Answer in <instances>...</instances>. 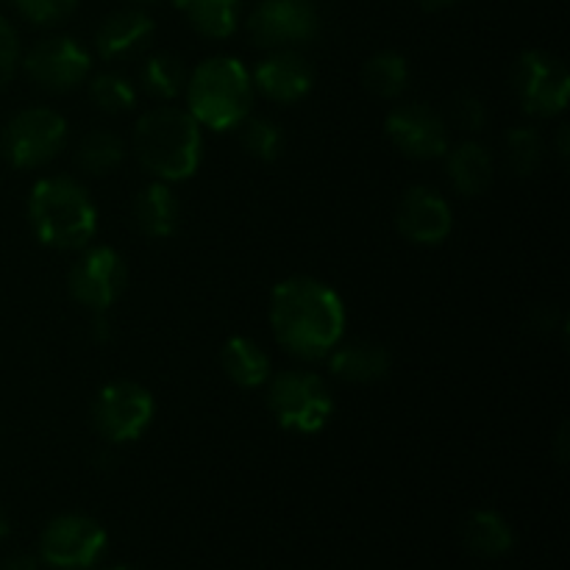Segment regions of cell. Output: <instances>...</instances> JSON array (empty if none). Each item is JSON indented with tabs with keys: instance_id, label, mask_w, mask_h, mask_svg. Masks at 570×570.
<instances>
[{
	"instance_id": "cell-1",
	"label": "cell",
	"mask_w": 570,
	"mask_h": 570,
	"mask_svg": "<svg viewBox=\"0 0 570 570\" xmlns=\"http://www.w3.org/2000/svg\"><path fill=\"white\" fill-rule=\"evenodd\" d=\"M271 326L289 354L321 360L343 343L345 306L340 295L317 278H284L271 295Z\"/></svg>"
},
{
	"instance_id": "cell-2",
	"label": "cell",
	"mask_w": 570,
	"mask_h": 570,
	"mask_svg": "<svg viewBox=\"0 0 570 570\" xmlns=\"http://www.w3.org/2000/svg\"><path fill=\"white\" fill-rule=\"evenodd\" d=\"M134 154L156 181L176 184L195 176L204 156L200 126L189 111L159 106L145 111L134 126Z\"/></svg>"
},
{
	"instance_id": "cell-3",
	"label": "cell",
	"mask_w": 570,
	"mask_h": 570,
	"mask_svg": "<svg viewBox=\"0 0 570 570\" xmlns=\"http://www.w3.org/2000/svg\"><path fill=\"white\" fill-rule=\"evenodd\" d=\"M28 220L39 243L56 250H81L98 232V209L78 181L42 178L28 195Z\"/></svg>"
},
{
	"instance_id": "cell-4",
	"label": "cell",
	"mask_w": 570,
	"mask_h": 570,
	"mask_svg": "<svg viewBox=\"0 0 570 570\" xmlns=\"http://www.w3.org/2000/svg\"><path fill=\"white\" fill-rule=\"evenodd\" d=\"M189 115L212 131L237 128L254 106V81L243 61L232 56H212L187 76Z\"/></svg>"
},
{
	"instance_id": "cell-5",
	"label": "cell",
	"mask_w": 570,
	"mask_h": 570,
	"mask_svg": "<svg viewBox=\"0 0 570 570\" xmlns=\"http://www.w3.org/2000/svg\"><path fill=\"white\" fill-rule=\"evenodd\" d=\"M267 406L284 429L298 434H315L332 421L334 399L328 384L317 373H278L267 390Z\"/></svg>"
},
{
	"instance_id": "cell-6",
	"label": "cell",
	"mask_w": 570,
	"mask_h": 570,
	"mask_svg": "<svg viewBox=\"0 0 570 570\" xmlns=\"http://www.w3.org/2000/svg\"><path fill=\"white\" fill-rule=\"evenodd\" d=\"M67 142V120L53 109L33 106L22 109L6 122L0 150L6 161L14 167H42L65 148Z\"/></svg>"
},
{
	"instance_id": "cell-7",
	"label": "cell",
	"mask_w": 570,
	"mask_h": 570,
	"mask_svg": "<svg viewBox=\"0 0 570 570\" xmlns=\"http://www.w3.org/2000/svg\"><path fill=\"white\" fill-rule=\"evenodd\" d=\"M512 92L523 111L534 117L562 115L570 95V76L557 56L527 50L512 65Z\"/></svg>"
},
{
	"instance_id": "cell-8",
	"label": "cell",
	"mask_w": 570,
	"mask_h": 570,
	"mask_svg": "<svg viewBox=\"0 0 570 570\" xmlns=\"http://www.w3.org/2000/svg\"><path fill=\"white\" fill-rule=\"evenodd\" d=\"M154 395L137 382H111L92 404V423L109 443H131L142 438L154 421Z\"/></svg>"
},
{
	"instance_id": "cell-9",
	"label": "cell",
	"mask_w": 570,
	"mask_h": 570,
	"mask_svg": "<svg viewBox=\"0 0 570 570\" xmlns=\"http://www.w3.org/2000/svg\"><path fill=\"white\" fill-rule=\"evenodd\" d=\"M106 551V529L89 515H59L39 538V557L50 568L87 570Z\"/></svg>"
},
{
	"instance_id": "cell-10",
	"label": "cell",
	"mask_w": 570,
	"mask_h": 570,
	"mask_svg": "<svg viewBox=\"0 0 570 570\" xmlns=\"http://www.w3.org/2000/svg\"><path fill=\"white\" fill-rule=\"evenodd\" d=\"M321 28L317 11L309 0H262L248 17V33L254 45L271 50H287L309 42Z\"/></svg>"
},
{
	"instance_id": "cell-11",
	"label": "cell",
	"mask_w": 570,
	"mask_h": 570,
	"mask_svg": "<svg viewBox=\"0 0 570 570\" xmlns=\"http://www.w3.org/2000/svg\"><path fill=\"white\" fill-rule=\"evenodd\" d=\"M128 282L126 262L111 248H89L72 262L67 273V289L78 304L104 312L122 295Z\"/></svg>"
},
{
	"instance_id": "cell-12",
	"label": "cell",
	"mask_w": 570,
	"mask_h": 570,
	"mask_svg": "<svg viewBox=\"0 0 570 570\" xmlns=\"http://www.w3.org/2000/svg\"><path fill=\"white\" fill-rule=\"evenodd\" d=\"M26 70L48 92H70L87 81L92 70L87 48L70 37H48L33 45L26 56Z\"/></svg>"
},
{
	"instance_id": "cell-13",
	"label": "cell",
	"mask_w": 570,
	"mask_h": 570,
	"mask_svg": "<svg viewBox=\"0 0 570 570\" xmlns=\"http://www.w3.org/2000/svg\"><path fill=\"white\" fill-rule=\"evenodd\" d=\"M390 142L410 159H438L449 150V128L443 117L426 104H404L384 120Z\"/></svg>"
},
{
	"instance_id": "cell-14",
	"label": "cell",
	"mask_w": 570,
	"mask_h": 570,
	"mask_svg": "<svg viewBox=\"0 0 570 570\" xmlns=\"http://www.w3.org/2000/svg\"><path fill=\"white\" fill-rule=\"evenodd\" d=\"M395 226L410 243L415 245H440L454 228L451 206L438 189L412 187L401 198L395 212Z\"/></svg>"
},
{
	"instance_id": "cell-15",
	"label": "cell",
	"mask_w": 570,
	"mask_h": 570,
	"mask_svg": "<svg viewBox=\"0 0 570 570\" xmlns=\"http://www.w3.org/2000/svg\"><path fill=\"white\" fill-rule=\"evenodd\" d=\"M250 81L265 98L276 100V104H295L309 95L312 83H315V70L304 56L287 48L259 61V67L250 72Z\"/></svg>"
},
{
	"instance_id": "cell-16",
	"label": "cell",
	"mask_w": 570,
	"mask_h": 570,
	"mask_svg": "<svg viewBox=\"0 0 570 570\" xmlns=\"http://www.w3.org/2000/svg\"><path fill=\"white\" fill-rule=\"evenodd\" d=\"M154 33V20L139 9H122L106 17L95 33V48L104 59H122L145 48Z\"/></svg>"
},
{
	"instance_id": "cell-17",
	"label": "cell",
	"mask_w": 570,
	"mask_h": 570,
	"mask_svg": "<svg viewBox=\"0 0 570 570\" xmlns=\"http://www.w3.org/2000/svg\"><path fill=\"white\" fill-rule=\"evenodd\" d=\"M131 215L145 237L167 239L176 234L178 223H181V204H178L170 184L154 181L139 189L131 204Z\"/></svg>"
},
{
	"instance_id": "cell-18",
	"label": "cell",
	"mask_w": 570,
	"mask_h": 570,
	"mask_svg": "<svg viewBox=\"0 0 570 570\" xmlns=\"http://www.w3.org/2000/svg\"><path fill=\"white\" fill-rule=\"evenodd\" d=\"M328 371L348 384L382 382L390 373V354L384 345L371 343V340H354L332 351Z\"/></svg>"
},
{
	"instance_id": "cell-19",
	"label": "cell",
	"mask_w": 570,
	"mask_h": 570,
	"mask_svg": "<svg viewBox=\"0 0 570 570\" xmlns=\"http://www.w3.org/2000/svg\"><path fill=\"white\" fill-rule=\"evenodd\" d=\"M445 170H449V178L456 193L465 195V198H473V195H482L490 187L495 165L493 156H490V150L484 145L462 142L449 150Z\"/></svg>"
},
{
	"instance_id": "cell-20",
	"label": "cell",
	"mask_w": 570,
	"mask_h": 570,
	"mask_svg": "<svg viewBox=\"0 0 570 570\" xmlns=\"http://www.w3.org/2000/svg\"><path fill=\"white\" fill-rule=\"evenodd\" d=\"M220 367L237 387L254 390L271 379V356L250 337H232L220 348Z\"/></svg>"
},
{
	"instance_id": "cell-21",
	"label": "cell",
	"mask_w": 570,
	"mask_h": 570,
	"mask_svg": "<svg viewBox=\"0 0 570 570\" xmlns=\"http://www.w3.org/2000/svg\"><path fill=\"white\" fill-rule=\"evenodd\" d=\"M462 543H465L471 554L495 560V557L510 554L515 538H512L510 523L499 512L476 510L468 515L465 527H462Z\"/></svg>"
},
{
	"instance_id": "cell-22",
	"label": "cell",
	"mask_w": 570,
	"mask_h": 570,
	"mask_svg": "<svg viewBox=\"0 0 570 570\" xmlns=\"http://www.w3.org/2000/svg\"><path fill=\"white\" fill-rule=\"evenodd\" d=\"M189 26L209 39H226L237 31L239 0H176Z\"/></svg>"
},
{
	"instance_id": "cell-23",
	"label": "cell",
	"mask_w": 570,
	"mask_h": 570,
	"mask_svg": "<svg viewBox=\"0 0 570 570\" xmlns=\"http://www.w3.org/2000/svg\"><path fill=\"white\" fill-rule=\"evenodd\" d=\"M142 89L156 100H173L187 87V67L170 53H156L139 70Z\"/></svg>"
},
{
	"instance_id": "cell-24",
	"label": "cell",
	"mask_w": 570,
	"mask_h": 570,
	"mask_svg": "<svg viewBox=\"0 0 570 570\" xmlns=\"http://www.w3.org/2000/svg\"><path fill=\"white\" fill-rule=\"evenodd\" d=\"M362 81L376 98H399L410 81V65L401 53L384 50L367 59V65L362 67Z\"/></svg>"
},
{
	"instance_id": "cell-25",
	"label": "cell",
	"mask_w": 570,
	"mask_h": 570,
	"mask_svg": "<svg viewBox=\"0 0 570 570\" xmlns=\"http://www.w3.org/2000/svg\"><path fill=\"white\" fill-rule=\"evenodd\" d=\"M126 156L122 139L111 131H89L87 137L78 142L76 161L81 170L92 173V176H104V173L115 170Z\"/></svg>"
},
{
	"instance_id": "cell-26",
	"label": "cell",
	"mask_w": 570,
	"mask_h": 570,
	"mask_svg": "<svg viewBox=\"0 0 570 570\" xmlns=\"http://www.w3.org/2000/svg\"><path fill=\"white\" fill-rule=\"evenodd\" d=\"M89 100L106 115H120L137 104V87L120 72H100L89 83Z\"/></svg>"
},
{
	"instance_id": "cell-27",
	"label": "cell",
	"mask_w": 570,
	"mask_h": 570,
	"mask_svg": "<svg viewBox=\"0 0 570 570\" xmlns=\"http://www.w3.org/2000/svg\"><path fill=\"white\" fill-rule=\"evenodd\" d=\"M237 128H239V145H243V150L248 156H254V159L259 161H276L278 156H282L284 137L273 120H265V117H254V120H248V117H245Z\"/></svg>"
},
{
	"instance_id": "cell-28",
	"label": "cell",
	"mask_w": 570,
	"mask_h": 570,
	"mask_svg": "<svg viewBox=\"0 0 570 570\" xmlns=\"http://www.w3.org/2000/svg\"><path fill=\"white\" fill-rule=\"evenodd\" d=\"M507 165L515 176H532L543 161V137L534 128H512L504 139Z\"/></svg>"
},
{
	"instance_id": "cell-29",
	"label": "cell",
	"mask_w": 570,
	"mask_h": 570,
	"mask_svg": "<svg viewBox=\"0 0 570 570\" xmlns=\"http://www.w3.org/2000/svg\"><path fill=\"white\" fill-rule=\"evenodd\" d=\"M20 9L22 17H28L37 26H56L65 17L72 14L78 0H11Z\"/></svg>"
},
{
	"instance_id": "cell-30",
	"label": "cell",
	"mask_w": 570,
	"mask_h": 570,
	"mask_svg": "<svg viewBox=\"0 0 570 570\" xmlns=\"http://www.w3.org/2000/svg\"><path fill=\"white\" fill-rule=\"evenodd\" d=\"M17 67H20V39H17L14 26L0 17V89L14 78Z\"/></svg>"
},
{
	"instance_id": "cell-31",
	"label": "cell",
	"mask_w": 570,
	"mask_h": 570,
	"mask_svg": "<svg viewBox=\"0 0 570 570\" xmlns=\"http://www.w3.org/2000/svg\"><path fill=\"white\" fill-rule=\"evenodd\" d=\"M451 117H454V122L462 131H479L484 120H488V111H484V104L476 95H460V98H454V106H451Z\"/></svg>"
},
{
	"instance_id": "cell-32",
	"label": "cell",
	"mask_w": 570,
	"mask_h": 570,
	"mask_svg": "<svg viewBox=\"0 0 570 570\" xmlns=\"http://www.w3.org/2000/svg\"><path fill=\"white\" fill-rule=\"evenodd\" d=\"M0 570H39L37 560L28 554H11L0 562Z\"/></svg>"
},
{
	"instance_id": "cell-33",
	"label": "cell",
	"mask_w": 570,
	"mask_h": 570,
	"mask_svg": "<svg viewBox=\"0 0 570 570\" xmlns=\"http://www.w3.org/2000/svg\"><path fill=\"white\" fill-rule=\"evenodd\" d=\"M557 449H560L557 460L566 462L568 460V423H562L560 426V434H557Z\"/></svg>"
},
{
	"instance_id": "cell-34",
	"label": "cell",
	"mask_w": 570,
	"mask_h": 570,
	"mask_svg": "<svg viewBox=\"0 0 570 570\" xmlns=\"http://www.w3.org/2000/svg\"><path fill=\"white\" fill-rule=\"evenodd\" d=\"M417 3H421L426 11H440V9H449V6H454L456 0H417Z\"/></svg>"
},
{
	"instance_id": "cell-35",
	"label": "cell",
	"mask_w": 570,
	"mask_h": 570,
	"mask_svg": "<svg viewBox=\"0 0 570 570\" xmlns=\"http://www.w3.org/2000/svg\"><path fill=\"white\" fill-rule=\"evenodd\" d=\"M557 150H560V156H568V126H560V139H557Z\"/></svg>"
},
{
	"instance_id": "cell-36",
	"label": "cell",
	"mask_w": 570,
	"mask_h": 570,
	"mask_svg": "<svg viewBox=\"0 0 570 570\" xmlns=\"http://www.w3.org/2000/svg\"><path fill=\"white\" fill-rule=\"evenodd\" d=\"M9 515H6V510L3 507H0V538H6V534H9Z\"/></svg>"
},
{
	"instance_id": "cell-37",
	"label": "cell",
	"mask_w": 570,
	"mask_h": 570,
	"mask_svg": "<svg viewBox=\"0 0 570 570\" xmlns=\"http://www.w3.org/2000/svg\"><path fill=\"white\" fill-rule=\"evenodd\" d=\"M106 570H131V568H106Z\"/></svg>"
}]
</instances>
